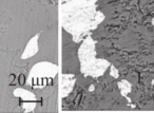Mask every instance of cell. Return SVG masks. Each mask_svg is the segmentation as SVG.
<instances>
[{
    "label": "cell",
    "instance_id": "cell-1",
    "mask_svg": "<svg viewBox=\"0 0 154 113\" xmlns=\"http://www.w3.org/2000/svg\"><path fill=\"white\" fill-rule=\"evenodd\" d=\"M23 80H24V78H23V75H21V76H20V78H19L20 83H23Z\"/></svg>",
    "mask_w": 154,
    "mask_h": 113
}]
</instances>
